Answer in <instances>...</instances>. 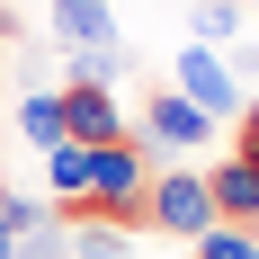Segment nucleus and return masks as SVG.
Returning <instances> with one entry per match:
<instances>
[{"mask_svg":"<svg viewBox=\"0 0 259 259\" xmlns=\"http://www.w3.org/2000/svg\"><path fill=\"white\" fill-rule=\"evenodd\" d=\"M63 206H45V197H27V188L0 179V233H36V224H54Z\"/></svg>","mask_w":259,"mask_h":259,"instance_id":"obj_12","label":"nucleus"},{"mask_svg":"<svg viewBox=\"0 0 259 259\" xmlns=\"http://www.w3.org/2000/svg\"><path fill=\"white\" fill-rule=\"evenodd\" d=\"M125 134H134V143H143L152 161H179V152H197V143H214L224 125H214V116H206L197 99H188V90H170V80H161L152 99H143V107L125 116Z\"/></svg>","mask_w":259,"mask_h":259,"instance_id":"obj_2","label":"nucleus"},{"mask_svg":"<svg viewBox=\"0 0 259 259\" xmlns=\"http://www.w3.org/2000/svg\"><path fill=\"white\" fill-rule=\"evenodd\" d=\"M63 224H72V250L63 259H134V241L116 224H99V214H63Z\"/></svg>","mask_w":259,"mask_h":259,"instance_id":"obj_10","label":"nucleus"},{"mask_svg":"<svg viewBox=\"0 0 259 259\" xmlns=\"http://www.w3.org/2000/svg\"><path fill=\"white\" fill-rule=\"evenodd\" d=\"M63 214H99V224H116V233L152 224V152H143L134 134L99 143V152H90V188H80Z\"/></svg>","mask_w":259,"mask_h":259,"instance_id":"obj_1","label":"nucleus"},{"mask_svg":"<svg viewBox=\"0 0 259 259\" xmlns=\"http://www.w3.org/2000/svg\"><path fill=\"white\" fill-rule=\"evenodd\" d=\"M241 161H259V99H241V143H233Z\"/></svg>","mask_w":259,"mask_h":259,"instance_id":"obj_15","label":"nucleus"},{"mask_svg":"<svg viewBox=\"0 0 259 259\" xmlns=\"http://www.w3.org/2000/svg\"><path fill=\"white\" fill-rule=\"evenodd\" d=\"M0 259H18V233H0Z\"/></svg>","mask_w":259,"mask_h":259,"instance_id":"obj_16","label":"nucleus"},{"mask_svg":"<svg viewBox=\"0 0 259 259\" xmlns=\"http://www.w3.org/2000/svg\"><path fill=\"white\" fill-rule=\"evenodd\" d=\"M170 90H188V99L206 107L214 125H233V116H241V80L224 72V54H214V45H179V72H170Z\"/></svg>","mask_w":259,"mask_h":259,"instance_id":"obj_4","label":"nucleus"},{"mask_svg":"<svg viewBox=\"0 0 259 259\" xmlns=\"http://www.w3.org/2000/svg\"><path fill=\"white\" fill-rule=\"evenodd\" d=\"M152 224L170 241H206L214 233V197H206V170H152Z\"/></svg>","mask_w":259,"mask_h":259,"instance_id":"obj_3","label":"nucleus"},{"mask_svg":"<svg viewBox=\"0 0 259 259\" xmlns=\"http://www.w3.org/2000/svg\"><path fill=\"white\" fill-rule=\"evenodd\" d=\"M250 241H259V214H250Z\"/></svg>","mask_w":259,"mask_h":259,"instance_id":"obj_17","label":"nucleus"},{"mask_svg":"<svg viewBox=\"0 0 259 259\" xmlns=\"http://www.w3.org/2000/svg\"><path fill=\"white\" fill-rule=\"evenodd\" d=\"M116 72H125V36H107V45H63V90H116Z\"/></svg>","mask_w":259,"mask_h":259,"instance_id":"obj_7","label":"nucleus"},{"mask_svg":"<svg viewBox=\"0 0 259 259\" xmlns=\"http://www.w3.org/2000/svg\"><path fill=\"white\" fill-rule=\"evenodd\" d=\"M206 197H214V224H250V214H259V161L224 152L206 170Z\"/></svg>","mask_w":259,"mask_h":259,"instance_id":"obj_6","label":"nucleus"},{"mask_svg":"<svg viewBox=\"0 0 259 259\" xmlns=\"http://www.w3.org/2000/svg\"><path fill=\"white\" fill-rule=\"evenodd\" d=\"M125 134V107H116V90H63V143H116Z\"/></svg>","mask_w":259,"mask_h":259,"instance_id":"obj_5","label":"nucleus"},{"mask_svg":"<svg viewBox=\"0 0 259 259\" xmlns=\"http://www.w3.org/2000/svg\"><path fill=\"white\" fill-rule=\"evenodd\" d=\"M18 134L36 152H54V143H63V90H27L18 99Z\"/></svg>","mask_w":259,"mask_h":259,"instance_id":"obj_9","label":"nucleus"},{"mask_svg":"<svg viewBox=\"0 0 259 259\" xmlns=\"http://www.w3.org/2000/svg\"><path fill=\"white\" fill-rule=\"evenodd\" d=\"M54 36L63 45H107L116 36V9L107 0H54Z\"/></svg>","mask_w":259,"mask_h":259,"instance_id":"obj_8","label":"nucleus"},{"mask_svg":"<svg viewBox=\"0 0 259 259\" xmlns=\"http://www.w3.org/2000/svg\"><path fill=\"white\" fill-rule=\"evenodd\" d=\"M197 259H259V241H250V224H214L197 241Z\"/></svg>","mask_w":259,"mask_h":259,"instance_id":"obj_13","label":"nucleus"},{"mask_svg":"<svg viewBox=\"0 0 259 259\" xmlns=\"http://www.w3.org/2000/svg\"><path fill=\"white\" fill-rule=\"evenodd\" d=\"M45 179H54V206H72L80 188H90V143H54V152H45Z\"/></svg>","mask_w":259,"mask_h":259,"instance_id":"obj_11","label":"nucleus"},{"mask_svg":"<svg viewBox=\"0 0 259 259\" xmlns=\"http://www.w3.org/2000/svg\"><path fill=\"white\" fill-rule=\"evenodd\" d=\"M197 36H206V45L241 36V0H197Z\"/></svg>","mask_w":259,"mask_h":259,"instance_id":"obj_14","label":"nucleus"}]
</instances>
